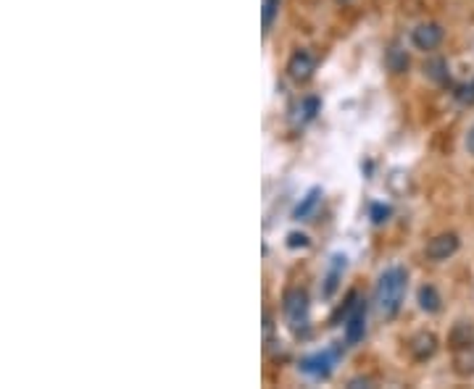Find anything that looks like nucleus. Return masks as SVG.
Listing matches in <instances>:
<instances>
[{"label":"nucleus","instance_id":"1","mask_svg":"<svg viewBox=\"0 0 474 389\" xmlns=\"http://www.w3.org/2000/svg\"><path fill=\"white\" fill-rule=\"evenodd\" d=\"M406 287H409V274L400 266L382 271L377 289H374V303L380 308L382 318H395L398 315L400 306H403V297H406Z\"/></svg>","mask_w":474,"mask_h":389},{"label":"nucleus","instance_id":"2","mask_svg":"<svg viewBox=\"0 0 474 389\" xmlns=\"http://www.w3.org/2000/svg\"><path fill=\"white\" fill-rule=\"evenodd\" d=\"M282 310H285V318L293 332H303L308 326V295L306 289L293 287L285 292V300H282Z\"/></svg>","mask_w":474,"mask_h":389},{"label":"nucleus","instance_id":"3","mask_svg":"<svg viewBox=\"0 0 474 389\" xmlns=\"http://www.w3.org/2000/svg\"><path fill=\"white\" fill-rule=\"evenodd\" d=\"M337 355H340V347L314 352V355H308V358L300 361V371L308 373V376H314V379H329V373H332V368H335L337 363Z\"/></svg>","mask_w":474,"mask_h":389},{"label":"nucleus","instance_id":"4","mask_svg":"<svg viewBox=\"0 0 474 389\" xmlns=\"http://www.w3.org/2000/svg\"><path fill=\"white\" fill-rule=\"evenodd\" d=\"M458 248H461V240H458V234H456V232H443V234H437V237H432V240L427 242L424 252H427L429 260L440 263V260L453 258L456 252H458Z\"/></svg>","mask_w":474,"mask_h":389},{"label":"nucleus","instance_id":"5","mask_svg":"<svg viewBox=\"0 0 474 389\" xmlns=\"http://www.w3.org/2000/svg\"><path fill=\"white\" fill-rule=\"evenodd\" d=\"M314 71H316V58H314V53H311V50L300 47V50H295V53L290 56L288 74H290V79H293V82H298V84L308 82V79L314 76Z\"/></svg>","mask_w":474,"mask_h":389},{"label":"nucleus","instance_id":"6","mask_svg":"<svg viewBox=\"0 0 474 389\" xmlns=\"http://www.w3.org/2000/svg\"><path fill=\"white\" fill-rule=\"evenodd\" d=\"M443 37H446V32H443V27H440L437 21H424V24H419V27L411 32L414 47H417V50H424V53L435 50V47L443 42Z\"/></svg>","mask_w":474,"mask_h":389},{"label":"nucleus","instance_id":"7","mask_svg":"<svg viewBox=\"0 0 474 389\" xmlns=\"http://www.w3.org/2000/svg\"><path fill=\"white\" fill-rule=\"evenodd\" d=\"M343 324H345V339H348V344L361 342L363 334H366V303H363V300H356L354 310L348 313V318H345Z\"/></svg>","mask_w":474,"mask_h":389},{"label":"nucleus","instance_id":"8","mask_svg":"<svg viewBox=\"0 0 474 389\" xmlns=\"http://www.w3.org/2000/svg\"><path fill=\"white\" fill-rule=\"evenodd\" d=\"M409 352L414 361H429L437 352V337L432 332H419L409 339Z\"/></svg>","mask_w":474,"mask_h":389},{"label":"nucleus","instance_id":"9","mask_svg":"<svg viewBox=\"0 0 474 389\" xmlns=\"http://www.w3.org/2000/svg\"><path fill=\"white\" fill-rule=\"evenodd\" d=\"M419 308H422L424 313H440L443 297H440V292H437L432 284H424V287L419 289Z\"/></svg>","mask_w":474,"mask_h":389},{"label":"nucleus","instance_id":"10","mask_svg":"<svg viewBox=\"0 0 474 389\" xmlns=\"http://www.w3.org/2000/svg\"><path fill=\"white\" fill-rule=\"evenodd\" d=\"M319 200H322V190L319 187H314V190H308L306 197L300 200V203L295 205V211H293V219H298V221H303V219H308V216L316 211V205H319Z\"/></svg>","mask_w":474,"mask_h":389},{"label":"nucleus","instance_id":"11","mask_svg":"<svg viewBox=\"0 0 474 389\" xmlns=\"http://www.w3.org/2000/svg\"><path fill=\"white\" fill-rule=\"evenodd\" d=\"M385 64H388V69H390L393 74H403V71L409 69V53L395 42V45H390V50L385 53Z\"/></svg>","mask_w":474,"mask_h":389},{"label":"nucleus","instance_id":"12","mask_svg":"<svg viewBox=\"0 0 474 389\" xmlns=\"http://www.w3.org/2000/svg\"><path fill=\"white\" fill-rule=\"evenodd\" d=\"M343 271H345V255H335V258H332V269H329V274H327V279H325V289H322L325 297L335 295V289H337V284H340Z\"/></svg>","mask_w":474,"mask_h":389},{"label":"nucleus","instance_id":"13","mask_svg":"<svg viewBox=\"0 0 474 389\" xmlns=\"http://www.w3.org/2000/svg\"><path fill=\"white\" fill-rule=\"evenodd\" d=\"M424 74L437 84H446L448 82V61L446 58H429L424 64Z\"/></svg>","mask_w":474,"mask_h":389},{"label":"nucleus","instance_id":"14","mask_svg":"<svg viewBox=\"0 0 474 389\" xmlns=\"http://www.w3.org/2000/svg\"><path fill=\"white\" fill-rule=\"evenodd\" d=\"M319 98H303V100L298 103V108H295V124H308V121L314 119L316 113H319Z\"/></svg>","mask_w":474,"mask_h":389},{"label":"nucleus","instance_id":"15","mask_svg":"<svg viewBox=\"0 0 474 389\" xmlns=\"http://www.w3.org/2000/svg\"><path fill=\"white\" fill-rule=\"evenodd\" d=\"M261 21H264V29H271L274 19H277V11H279V0H264L261 3Z\"/></svg>","mask_w":474,"mask_h":389},{"label":"nucleus","instance_id":"16","mask_svg":"<svg viewBox=\"0 0 474 389\" xmlns=\"http://www.w3.org/2000/svg\"><path fill=\"white\" fill-rule=\"evenodd\" d=\"M456 100L464 103V105H474V79L456 90Z\"/></svg>","mask_w":474,"mask_h":389},{"label":"nucleus","instance_id":"17","mask_svg":"<svg viewBox=\"0 0 474 389\" xmlns=\"http://www.w3.org/2000/svg\"><path fill=\"white\" fill-rule=\"evenodd\" d=\"M311 245V240H308V234H303V232H290L288 234V248L290 250H303V248H308Z\"/></svg>","mask_w":474,"mask_h":389},{"label":"nucleus","instance_id":"18","mask_svg":"<svg viewBox=\"0 0 474 389\" xmlns=\"http://www.w3.org/2000/svg\"><path fill=\"white\" fill-rule=\"evenodd\" d=\"M388 216H390V205H382V203L372 205V221L374 223H385L388 221Z\"/></svg>","mask_w":474,"mask_h":389},{"label":"nucleus","instance_id":"19","mask_svg":"<svg viewBox=\"0 0 474 389\" xmlns=\"http://www.w3.org/2000/svg\"><path fill=\"white\" fill-rule=\"evenodd\" d=\"M466 150H469V153L474 156V127L469 129V134H466Z\"/></svg>","mask_w":474,"mask_h":389}]
</instances>
